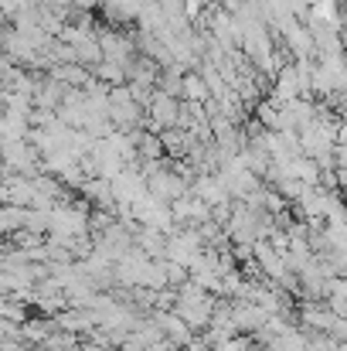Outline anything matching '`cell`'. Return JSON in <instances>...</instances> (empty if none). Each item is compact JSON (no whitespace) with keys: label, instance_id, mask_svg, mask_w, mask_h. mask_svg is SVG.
I'll return each mask as SVG.
<instances>
[{"label":"cell","instance_id":"obj_1","mask_svg":"<svg viewBox=\"0 0 347 351\" xmlns=\"http://www.w3.org/2000/svg\"><path fill=\"white\" fill-rule=\"evenodd\" d=\"M344 58H347V38H344Z\"/></svg>","mask_w":347,"mask_h":351}]
</instances>
